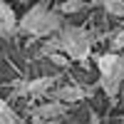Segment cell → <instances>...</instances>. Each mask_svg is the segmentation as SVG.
I'll return each instance as SVG.
<instances>
[{
  "instance_id": "obj_1",
  "label": "cell",
  "mask_w": 124,
  "mask_h": 124,
  "mask_svg": "<svg viewBox=\"0 0 124 124\" xmlns=\"http://www.w3.org/2000/svg\"><path fill=\"white\" fill-rule=\"evenodd\" d=\"M17 30L25 32V35H32V37L57 35L62 30V13L60 10H50L47 3H37V5H32L23 17H20Z\"/></svg>"
},
{
  "instance_id": "obj_2",
  "label": "cell",
  "mask_w": 124,
  "mask_h": 124,
  "mask_svg": "<svg viewBox=\"0 0 124 124\" xmlns=\"http://www.w3.org/2000/svg\"><path fill=\"white\" fill-rule=\"evenodd\" d=\"M57 35L62 40V52L79 65H87V60L92 57V42H94L89 30L79 25H62Z\"/></svg>"
},
{
  "instance_id": "obj_3",
  "label": "cell",
  "mask_w": 124,
  "mask_h": 124,
  "mask_svg": "<svg viewBox=\"0 0 124 124\" xmlns=\"http://www.w3.org/2000/svg\"><path fill=\"white\" fill-rule=\"evenodd\" d=\"M57 77L45 75V77H35V79H20L13 85V94L15 97H32V99H45L50 92L55 89Z\"/></svg>"
},
{
  "instance_id": "obj_4",
  "label": "cell",
  "mask_w": 124,
  "mask_h": 124,
  "mask_svg": "<svg viewBox=\"0 0 124 124\" xmlns=\"http://www.w3.org/2000/svg\"><path fill=\"white\" fill-rule=\"evenodd\" d=\"M94 65L99 70V77H109V79L124 82V57L117 52V50L94 55Z\"/></svg>"
},
{
  "instance_id": "obj_5",
  "label": "cell",
  "mask_w": 124,
  "mask_h": 124,
  "mask_svg": "<svg viewBox=\"0 0 124 124\" xmlns=\"http://www.w3.org/2000/svg\"><path fill=\"white\" fill-rule=\"evenodd\" d=\"M67 114V104L60 99H52L47 97L45 102H40V104H35L32 109H30V119L32 122H45V119H60Z\"/></svg>"
},
{
  "instance_id": "obj_6",
  "label": "cell",
  "mask_w": 124,
  "mask_h": 124,
  "mask_svg": "<svg viewBox=\"0 0 124 124\" xmlns=\"http://www.w3.org/2000/svg\"><path fill=\"white\" fill-rule=\"evenodd\" d=\"M92 94H94V89H92V87L65 85V87H57V89H52L47 97H52V99H60V102H65V104H72V102H82V99H89Z\"/></svg>"
},
{
  "instance_id": "obj_7",
  "label": "cell",
  "mask_w": 124,
  "mask_h": 124,
  "mask_svg": "<svg viewBox=\"0 0 124 124\" xmlns=\"http://www.w3.org/2000/svg\"><path fill=\"white\" fill-rule=\"evenodd\" d=\"M17 15H15V10L10 8L5 0H0V37L8 40V37H13L17 32Z\"/></svg>"
},
{
  "instance_id": "obj_8",
  "label": "cell",
  "mask_w": 124,
  "mask_h": 124,
  "mask_svg": "<svg viewBox=\"0 0 124 124\" xmlns=\"http://www.w3.org/2000/svg\"><path fill=\"white\" fill-rule=\"evenodd\" d=\"M0 124H23L20 114L10 107V102L0 97Z\"/></svg>"
},
{
  "instance_id": "obj_9",
  "label": "cell",
  "mask_w": 124,
  "mask_h": 124,
  "mask_svg": "<svg viewBox=\"0 0 124 124\" xmlns=\"http://www.w3.org/2000/svg\"><path fill=\"white\" fill-rule=\"evenodd\" d=\"M102 8L112 17H124V0H102Z\"/></svg>"
},
{
  "instance_id": "obj_10",
  "label": "cell",
  "mask_w": 124,
  "mask_h": 124,
  "mask_svg": "<svg viewBox=\"0 0 124 124\" xmlns=\"http://www.w3.org/2000/svg\"><path fill=\"white\" fill-rule=\"evenodd\" d=\"M82 8H85V0H65V3L60 5V13L72 15V13H79Z\"/></svg>"
},
{
  "instance_id": "obj_11",
  "label": "cell",
  "mask_w": 124,
  "mask_h": 124,
  "mask_svg": "<svg viewBox=\"0 0 124 124\" xmlns=\"http://www.w3.org/2000/svg\"><path fill=\"white\" fill-rule=\"evenodd\" d=\"M112 50H117V52H119V50H124V27L117 30V32L112 35Z\"/></svg>"
},
{
  "instance_id": "obj_12",
  "label": "cell",
  "mask_w": 124,
  "mask_h": 124,
  "mask_svg": "<svg viewBox=\"0 0 124 124\" xmlns=\"http://www.w3.org/2000/svg\"><path fill=\"white\" fill-rule=\"evenodd\" d=\"M47 60H52L55 65H60V67H67V65H70V57H67L65 52H52Z\"/></svg>"
},
{
  "instance_id": "obj_13",
  "label": "cell",
  "mask_w": 124,
  "mask_h": 124,
  "mask_svg": "<svg viewBox=\"0 0 124 124\" xmlns=\"http://www.w3.org/2000/svg\"><path fill=\"white\" fill-rule=\"evenodd\" d=\"M32 124H60V119H45V122H32Z\"/></svg>"
}]
</instances>
